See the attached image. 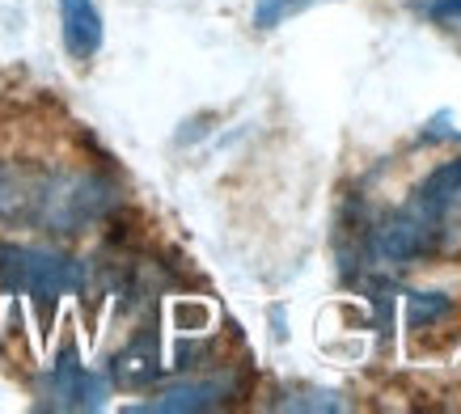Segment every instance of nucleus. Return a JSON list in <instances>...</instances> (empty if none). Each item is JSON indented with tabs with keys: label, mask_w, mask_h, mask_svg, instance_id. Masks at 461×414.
I'll use <instances>...</instances> for the list:
<instances>
[{
	"label": "nucleus",
	"mask_w": 461,
	"mask_h": 414,
	"mask_svg": "<svg viewBox=\"0 0 461 414\" xmlns=\"http://www.w3.org/2000/svg\"><path fill=\"white\" fill-rule=\"evenodd\" d=\"M461 229V161H445L411 191L368 237V254L377 263L411 266L448 246Z\"/></svg>",
	"instance_id": "f257e3e1"
},
{
	"label": "nucleus",
	"mask_w": 461,
	"mask_h": 414,
	"mask_svg": "<svg viewBox=\"0 0 461 414\" xmlns=\"http://www.w3.org/2000/svg\"><path fill=\"white\" fill-rule=\"evenodd\" d=\"M111 186L89 174H17L0 166V220L81 233L111 207Z\"/></svg>",
	"instance_id": "f03ea898"
},
{
	"label": "nucleus",
	"mask_w": 461,
	"mask_h": 414,
	"mask_svg": "<svg viewBox=\"0 0 461 414\" xmlns=\"http://www.w3.org/2000/svg\"><path fill=\"white\" fill-rule=\"evenodd\" d=\"M85 284V266L59 249L42 246H0V288L17 296H34L42 304H56Z\"/></svg>",
	"instance_id": "7ed1b4c3"
},
{
	"label": "nucleus",
	"mask_w": 461,
	"mask_h": 414,
	"mask_svg": "<svg viewBox=\"0 0 461 414\" xmlns=\"http://www.w3.org/2000/svg\"><path fill=\"white\" fill-rule=\"evenodd\" d=\"M106 393H111V385L98 373H89L72 346L59 351L51 373L39 385V398L47 410H98V406H106Z\"/></svg>",
	"instance_id": "20e7f679"
},
{
	"label": "nucleus",
	"mask_w": 461,
	"mask_h": 414,
	"mask_svg": "<svg viewBox=\"0 0 461 414\" xmlns=\"http://www.w3.org/2000/svg\"><path fill=\"white\" fill-rule=\"evenodd\" d=\"M238 381L233 376H203V381H186V385H174L166 393H157L153 401H144L136 410H149V414H182V410H216L224 401L233 398Z\"/></svg>",
	"instance_id": "39448f33"
},
{
	"label": "nucleus",
	"mask_w": 461,
	"mask_h": 414,
	"mask_svg": "<svg viewBox=\"0 0 461 414\" xmlns=\"http://www.w3.org/2000/svg\"><path fill=\"white\" fill-rule=\"evenodd\" d=\"M59 30H64V51L72 59H94L102 47V14L94 0H59Z\"/></svg>",
	"instance_id": "423d86ee"
},
{
	"label": "nucleus",
	"mask_w": 461,
	"mask_h": 414,
	"mask_svg": "<svg viewBox=\"0 0 461 414\" xmlns=\"http://www.w3.org/2000/svg\"><path fill=\"white\" fill-rule=\"evenodd\" d=\"M157 376V338L149 334V338H136V343L127 346L123 356H114V381L119 385H144V381H153Z\"/></svg>",
	"instance_id": "0eeeda50"
},
{
	"label": "nucleus",
	"mask_w": 461,
	"mask_h": 414,
	"mask_svg": "<svg viewBox=\"0 0 461 414\" xmlns=\"http://www.w3.org/2000/svg\"><path fill=\"white\" fill-rule=\"evenodd\" d=\"M318 4H330V0H258V4H254V26L276 30V26H284V22L301 17L305 9H318Z\"/></svg>",
	"instance_id": "6e6552de"
},
{
	"label": "nucleus",
	"mask_w": 461,
	"mask_h": 414,
	"mask_svg": "<svg viewBox=\"0 0 461 414\" xmlns=\"http://www.w3.org/2000/svg\"><path fill=\"white\" fill-rule=\"evenodd\" d=\"M420 9L428 17H436V22H457L461 26V0H423Z\"/></svg>",
	"instance_id": "1a4fd4ad"
}]
</instances>
